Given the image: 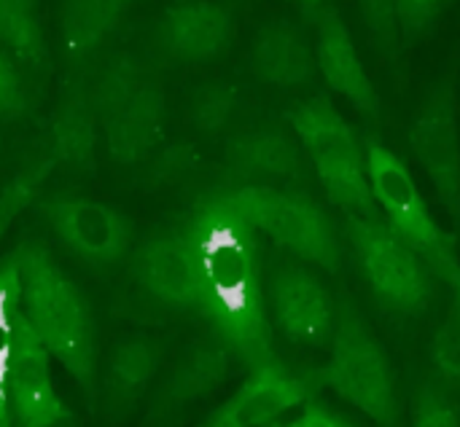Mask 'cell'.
I'll return each instance as SVG.
<instances>
[{"mask_svg": "<svg viewBox=\"0 0 460 427\" xmlns=\"http://www.w3.org/2000/svg\"><path fill=\"white\" fill-rule=\"evenodd\" d=\"M186 234L199 261V312L234 358L248 369L275 358L256 229L232 191L199 202Z\"/></svg>", "mask_w": 460, "mask_h": 427, "instance_id": "obj_1", "label": "cell"}, {"mask_svg": "<svg viewBox=\"0 0 460 427\" xmlns=\"http://www.w3.org/2000/svg\"><path fill=\"white\" fill-rule=\"evenodd\" d=\"M19 272V309L46 350L70 371L81 390L97 393V342L89 304L78 285L57 266L38 242H24L13 253Z\"/></svg>", "mask_w": 460, "mask_h": 427, "instance_id": "obj_2", "label": "cell"}, {"mask_svg": "<svg viewBox=\"0 0 460 427\" xmlns=\"http://www.w3.org/2000/svg\"><path fill=\"white\" fill-rule=\"evenodd\" d=\"M329 347L332 358L323 369H318L321 385L332 388L377 425H399L402 404L391 361L348 296L337 304V326Z\"/></svg>", "mask_w": 460, "mask_h": 427, "instance_id": "obj_3", "label": "cell"}, {"mask_svg": "<svg viewBox=\"0 0 460 427\" xmlns=\"http://www.w3.org/2000/svg\"><path fill=\"white\" fill-rule=\"evenodd\" d=\"M288 124L307 151L326 196L361 218H383L367 175V156L356 132L340 116L329 97H313L288 110Z\"/></svg>", "mask_w": 460, "mask_h": 427, "instance_id": "obj_4", "label": "cell"}, {"mask_svg": "<svg viewBox=\"0 0 460 427\" xmlns=\"http://www.w3.org/2000/svg\"><path fill=\"white\" fill-rule=\"evenodd\" d=\"M345 237L353 261L383 309L402 318H423L437 296V274L385 223L345 213Z\"/></svg>", "mask_w": 460, "mask_h": 427, "instance_id": "obj_5", "label": "cell"}, {"mask_svg": "<svg viewBox=\"0 0 460 427\" xmlns=\"http://www.w3.org/2000/svg\"><path fill=\"white\" fill-rule=\"evenodd\" d=\"M367 175L385 223L429 264L450 291H460V258L456 240L434 221L407 164L380 140L367 137Z\"/></svg>", "mask_w": 460, "mask_h": 427, "instance_id": "obj_6", "label": "cell"}, {"mask_svg": "<svg viewBox=\"0 0 460 427\" xmlns=\"http://www.w3.org/2000/svg\"><path fill=\"white\" fill-rule=\"evenodd\" d=\"M232 196L248 223L302 261L340 274L342 250L326 210L302 191L278 186H240Z\"/></svg>", "mask_w": 460, "mask_h": 427, "instance_id": "obj_7", "label": "cell"}, {"mask_svg": "<svg viewBox=\"0 0 460 427\" xmlns=\"http://www.w3.org/2000/svg\"><path fill=\"white\" fill-rule=\"evenodd\" d=\"M410 148L431 178L442 207L460 229V137L456 89L437 83L420 102L410 126Z\"/></svg>", "mask_w": 460, "mask_h": 427, "instance_id": "obj_8", "label": "cell"}, {"mask_svg": "<svg viewBox=\"0 0 460 427\" xmlns=\"http://www.w3.org/2000/svg\"><path fill=\"white\" fill-rule=\"evenodd\" d=\"M40 213L54 234L86 264L113 266L132 242V223L113 207L86 196H46Z\"/></svg>", "mask_w": 460, "mask_h": 427, "instance_id": "obj_9", "label": "cell"}, {"mask_svg": "<svg viewBox=\"0 0 460 427\" xmlns=\"http://www.w3.org/2000/svg\"><path fill=\"white\" fill-rule=\"evenodd\" d=\"M267 307L288 342L315 350L332 344L337 304L329 288L310 269L299 264H280L267 285Z\"/></svg>", "mask_w": 460, "mask_h": 427, "instance_id": "obj_10", "label": "cell"}, {"mask_svg": "<svg viewBox=\"0 0 460 427\" xmlns=\"http://www.w3.org/2000/svg\"><path fill=\"white\" fill-rule=\"evenodd\" d=\"M321 379L315 371H294L278 358L253 366L245 385L218 406L208 425L216 427H259L278 425L283 414L294 412L310 396L318 393Z\"/></svg>", "mask_w": 460, "mask_h": 427, "instance_id": "obj_11", "label": "cell"}, {"mask_svg": "<svg viewBox=\"0 0 460 427\" xmlns=\"http://www.w3.org/2000/svg\"><path fill=\"white\" fill-rule=\"evenodd\" d=\"M49 350L24 320L22 309L16 312L13 353L8 366V409L13 425L22 427H59L73 423L70 409L54 390Z\"/></svg>", "mask_w": 460, "mask_h": 427, "instance_id": "obj_12", "label": "cell"}, {"mask_svg": "<svg viewBox=\"0 0 460 427\" xmlns=\"http://www.w3.org/2000/svg\"><path fill=\"white\" fill-rule=\"evenodd\" d=\"M154 38L175 62H208L232 46L234 16L213 0H178L159 16Z\"/></svg>", "mask_w": 460, "mask_h": 427, "instance_id": "obj_13", "label": "cell"}, {"mask_svg": "<svg viewBox=\"0 0 460 427\" xmlns=\"http://www.w3.org/2000/svg\"><path fill=\"white\" fill-rule=\"evenodd\" d=\"M132 272L162 304L172 309H199V261L186 229L148 240L137 250Z\"/></svg>", "mask_w": 460, "mask_h": 427, "instance_id": "obj_14", "label": "cell"}, {"mask_svg": "<svg viewBox=\"0 0 460 427\" xmlns=\"http://www.w3.org/2000/svg\"><path fill=\"white\" fill-rule=\"evenodd\" d=\"M226 170L243 186H296L307 180L299 143L278 126L234 135L226 143Z\"/></svg>", "mask_w": 460, "mask_h": 427, "instance_id": "obj_15", "label": "cell"}, {"mask_svg": "<svg viewBox=\"0 0 460 427\" xmlns=\"http://www.w3.org/2000/svg\"><path fill=\"white\" fill-rule=\"evenodd\" d=\"M318 43H315V62L323 73L329 89L342 94L367 124L380 126V94L375 83L369 81L361 57L356 51V43L350 38L348 24L334 8H323L318 13Z\"/></svg>", "mask_w": 460, "mask_h": 427, "instance_id": "obj_16", "label": "cell"}, {"mask_svg": "<svg viewBox=\"0 0 460 427\" xmlns=\"http://www.w3.org/2000/svg\"><path fill=\"white\" fill-rule=\"evenodd\" d=\"M108 153L119 164L140 161L151 153L164 132V92L156 81L146 78L132 100L102 121Z\"/></svg>", "mask_w": 460, "mask_h": 427, "instance_id": "obj_17", "label": "cell"}, {"mask_svg": "<svg viewBox=\"0 0 460 427\" xmlns=\"http://www.w3.org/2000/svg\"><path fill=\"white\" fill-rule=\"evenodd\" d=\"M97 110L92 102V89L84 78H70L62 83L59 102L49 126V151L57 164H67L73 170H89L94 164L97 145Z\"/></svg>", "mask_w": 460, "mask_h": 427, "instance_id": "obj_18", "label": "cell"}, {"mask_svg": "<svg viewBox=\"0 0 460 427\" xmlns=\"http://www.w3.org/2000/svg\"><path fill=\"white\" fill-rule=\"evenodd\" d=\"M251 65L261 81L272 86H283V89L307 86L315 81V73H318V62L305 35L286 19H278L261 27L253 43Z\"/></svg>", "mask_w": 460, "mask_h": 427, "instance_id": "obj_19", "label": "cell"}, {"mask_svg": "<svg viewBox=\"0 0 460 427\" xmlns=\"http://www.w3.org/2000/svg\"><path fill=\"white\" fill-rule=\"evenodd\" d=\"M232 358V350L221 339L194 344L159 393V406L172 409L213 393L226 379Z\"/></svg>", "mask_w": 460, "mask_h": 427, "instance_id": "obj_20", "label": "cell"}, {"mask_svg": "<svg viewBox=\"0 0 460 427\" xmlns=\"http://www.w3.org/2000/svg\"><path fill=\"white\" fill-rule=\"evenodd\" d=\"M164 347L151 336H132L116 344L105 371V398L113 409L132 406L159 371Z\"/></svg>", "mask_w": 460, "mask_h": 427, "instance_id": "obj_21", "label": "cell"}, {"mask_svg": "<svg viewBox=\"0 0 460 427\" xmlns=\"http://www.w3.org/2000/svg\"><path fill=\"white\" fill-rule=\"evenodd\" d=\"M129 0H62V48L73 65H84L113 32Z\"/></svg>", "mask_w": 460, "mask_h": 427, "instance_id": "obj_22", "label": "cell"}, {"mask_svg": "<svg viewBox=\"0 0 460 427\" xmlns=\"http://www.w3.org/2000/svg\"><path fill=\"white\" fill-rule=\"evenodd\" d=\"M0 48L32 70L46 67L49 48L38 0H0Z\"/></svg>", "mask_w": 460, "mask_h": 427, "instance_id": "obj_23", "label": "cell"}, {"mask_svg": "<svg viewBox=\"0 0 460 427\" xmlns=\"http://www.w3.org/2000/svg\"><path fill=\"white\" fill-rule=\"evenodd\" d=\"M146 78L148 75L135 57L129 54L111 57L92 86V102H94L100 124L108 121L116 110H121Z\"/></svg>", "mask_w": 460, "mask_h": 427, "instance_id": "obj_24", "label": "cell"}, {"mask_svg": "<svg viewBox=\"0 0 460 427\" xmlns=\"http://www.w3.org/2000/svg\"><path fill=\"white\" fill-rule=\"evenodd\" d=\"M16 312H19V272L11 256L0 261V427L13 425L8 409V366L13 353Z\"/></svg>", "mask_w": 460, "mask_h": 427, "instance_id": "obj_25", "label": "cell"}, {"mask_svg": "<svg viewBox=\"0 0 460 427\" xmlns=\"http://www.w3.org/2000/svg\"><path fill=\"white\" fill-rule=\"evenodd\" d=\"M57 159L49 148H43L32 161H27L0 191V237L11 229L16 215L30 207V202L40 194L46 178L54 172Z\"/></svg>", "mask_w": 460, "mask_h": 427, "instance_id": "obj_26", "label": "cell"}, {"mask_svg": "<svg viewBox=\"0 0 460 427\" xmlns=\"http://www.w3.org/2000/svg\"><path fill=\"white\" fill-rule=\"evenodd\" d=\"M431 366L434 377L460 396V291H453L447 315L431 339Z\"/></svg>", "mask_w": 460, "mask_h": 427, "instance_id": "obj_27", "label": "cell"}, {"mask_svg": "<svg viewBox=\"0 0 460 427\" xmlns=\"http://www.w3.org/2000/svg\"><path fill=\"white\" fill-rule=\"evenodd\" d=\"M412 425L418 427H458L460 404L456 393L437 377H423L412 390Z\"/></svg>", "mask_w": 460, "mask_h": 427, "instance_id": "obj_28", "label": "cell"}, {"mask_svg": "<svg viewBox=\"0 0 460 427\" xmlns=\"http://www.w3.org/2000/svg\"><path fill=\"white\" fill-rule=\"evenodd\" d=\"M361 22L380 48V54L391 62L399 59L404 40H402V16H399V0H356Z\"/></svg>", "mask_w": 460, "mask_h": 427, "instance_id": "obj_29", "label": "cell"}, {"mask_svg": "<svg viewBox=\"0 0 460 427\" xmlns=\"http://www.w3.org/2000/svg\"><path fill=\"white\" fill-rule=\"evenodd\" d=\"M237 89L229 83H205L197 89L191 100V121L205 132V135H218L221 129L229 126L234 110H237Z\"/></svg>", "mask_w": 460, "mask_h": 427, "instance_id": "obj_30", "label": "cell"}, {"mask_svg": "<svg viewBox=\"0 0 460 427\" xmlns=\"http://www.w3.org/2000/svg\"><path fill=\"white\" fill-rule=\"evenodd\" d=\"M447 0H399V16H402V40L404 46L418 43L437 16L442 13Z\"/></svg>", "mask_w": 460, "mask_h": 427, "instance_id": "obj_31", "label": "cell"}, {"mask_svg": "<svg viewBox=\"0 0 460 427\" xmlns=\"http://www.w3.org/2000/svg\"><path fill=\"white\" fill-rule=\"evenodd\" d=\"M27 113V94L22 86V78L8 59V54L0 48V118L13 121Z\"/></svg>", "mask_w": 460, "mask_h": 427, "instance_id": "obj_32", "label": "cell"}, {"mask_svg": "<svg viewBox=\"0 0 460 427\" xmlns=\"http://www.w3.org/2000/svg\"><path fill=\"white\" fill-rule=\"evenodd\" d=\"M294 412H299V414H294V417H288V420H280L278 425H288V427H350L356 425L358 420L356 417H348V414H342V412H337V409H332L329 404H323V401H318L315 396H310L305 404H299Z\"/></svg>", "mask_w": 460, "mask_h": 427, "instance_id": "obj_33", "label": "cell"}, {"mask_svg": "<svg viewBox=\"0 0 460 427\" xmlns=\"http://www.w3.org/2000/svg\"><path fill=\"white\" fill-rule=\"evenodd\" d=\"M197 161V156L191 153V148H186V145H178V148H170V151H164L162 156H159V161H156V170H154V178L156 180H175V178H181L183 172H189V167Z\"/></svg>", "mask_w": 460, "mask_h": 427, "instance_id": "obj_34", "label": "cell"}, {"mask_svg": "<svg viewBox=\"0 0 460 427\" xmlns=\"http://www.w3.org/2000/svg\"><path fill=\"white\" fill-rule=\"evenodd\" d=\"M296 3H299V8H302L305 19H318V13L326 8V3H329V0H296Z\"/></svg>", "mask_w": 460, "mask_h": 427, "instance_id": "obj_35", "label": "cell"}]
</instances>
